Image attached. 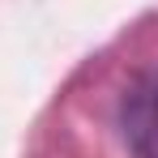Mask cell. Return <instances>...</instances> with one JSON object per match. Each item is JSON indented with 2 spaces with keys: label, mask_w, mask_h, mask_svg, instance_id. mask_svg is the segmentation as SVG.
I'll list each match as a JSON object with an SVG mask.
<instances>
[{
  "label": "cell",
  "mask_w": 158,
  "mask_h": 158,
  "mask_svg": "<svg viewBox=\"0 0 158 158\" xmlns=\"http://www.w3.org/2000/svg\"><path fill=\"white\" fill-rule=\"evenodd\" d=\"M128 137L141 158H158V90L137 98V107L128 115Z\"/></svg>",
  "instance_id": "1"
}]
</instances>
